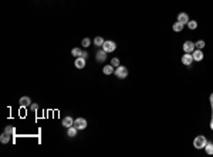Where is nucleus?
I'll list each match as a JSON object with an SVG mask.
<instances>
[{
	"mask_svg": "<svg viewBox=\"0 0 213 157\" xmlns=\"http://www.w3.org/2000/svg\"><path fill=\"white\" fill-rule=\"evenodd\" d=\"M206 143H208V140H206V137L202 136V134H200V136H196L195 140H193V146H195V149H205Z\"/></svg>",
	"mask_w": 213,
	"mask_h": 157,
	"instance_id": "nucleus-1",
	"label": "nucleus"
},
{
	"mask_svg": "<svg viewBox=\"0 0 213 157\" xmlns=\"http://www.w3.org/2000/svg\"><path fill=\"white\" fill-rule=\"evenodd\" d=\"M115 75H117V78L120 79H124L128 77V70L127 67H124V65H120V67H117L115 68V72H114Z\"/></svg>",
	"mask_w": 213,
	"mask_h": 157,
	"instance_id": "nucleus-2",
	"label": "nucleus"
},
{
	"mask_svg": "<svg viewBox=\"0 0 213 157\" xmlns=\"http://www.w3.org/2000/svg\"><path fill=\"white\" fill-rule=\"evenodd\" d=\"M115 48H117V44L114 41H104V44H102V50L105 52H112V51H115Z\"/></svg>",
	"mask_w": 213,
	"mask_h": 157,
	"instance_id": "nucleus-3",
	"label": "nucleus"
},
{
	"mask_svg": "<svg viewBox=\"0 0 213 157\" xmlns=\"http://www.w3.org/2000/svg\"><path fill=\"white\" fill-rule=\"evenodd\" d=\"M195 50H196V47H195V42H192V41H185V42H183V51H185V52H188V54H192Z\"/></svg>",
	"mask_w": 213,
	"mask_h": 157,
	"instance_id": "nucleus-4",
	"label": "nucleus"
},
{
	"mask_svg": "<svg viewBox=\"0 0 213 157\" xmlns=\"http://www.w3.org/2000/svg\"><path fill=\"white\" fill-rule=\"evenodd\" d=\"M74 126H75L78 130H83V129L87 127V120H85L84 118H77L74 120Z\"/></svg>",
	"mask_w": 213,
	"mask_h": 157,
	"instance_id": "nucleus-5",
	"label": "nucleus"
},
{
	"mask_svg": "<svg viewBox=\"0 0 213 157\" xmlns=\"http://www.w3.org/2000/svg\"><path fill=\"white\" fill-rule=\"evenodd\" d=\"M193 61H195V60H193L192 54H188V52H185V55L182 57V64H183V65H188V67H190Z\"/></svg>",
	"mask_w": 213,
	"mask_h": 157,
	"instance_id": "nucleus-6",
	"label": "nucleus"
},
{
	"mask_svg": "<svg viewBox=\"0 0 213 157\" xmlns=\"http://www.w3.org/2000/svg\"><path fill=\"white\" fill-rule=\"evenodd\" d=\"M95 60H97L98 62H104V61L107 60V52H105L104 50H99V51L95 54Z\"/></svg>",
	"mask_w": 213,
	"mask_h": 157,
	"instance_id": "nucleus-7",
	"label": "nucleus"
},
{
	"mask_svg": "<svg viewBox=\"0 0 213 157\" xmlns=\"http://www.w3.org/2000/svg\"><path fill=\"white\" fill-rule=\"evenodd\" d=\"M19 105H20L21 108H27V106H30V105H31V99H30L29 96H23V98H20Z\"/></svg>",
	"mask_w": 213,
	"mask_h": 157,
	"instance_id": "nucleus-8",
	"label": "nucleus"
},
{
	"mask_svg": "<svg viewBox=\"0 0 213 157\" xmlns=\"http://www.w3.org/2000/svg\"><path fill=\"white\" fill-rule=\"evenodd\" d=\"M178 21L182 23V24H188L189 23V16L186 13H179L178 14Z\"/></svg>",
	"mask_w": 213,
	"mask_h": 157,
	"instance_id": "nucleus-9",
	"label": "nucleus"
},
{
	"mask_svg": "<svg viewBox=\"0 0 213 157\" xmlns=\"http://www.w3.org/2000/svg\"><path fill=\"white\" fill-rule=\"evenodd\" d=\"M192 57H193V60L195 61H202L203 60V52H202V50H195L193 52H192Z\"/></svg>",
	"mask_w": 213,
	"mask_h": 157,
	"instance_id": "nucleus-10",
	"label": "nucleus"
},
{
	"mask_svg": "<svg viewBox=\"0 0 213 157\" xmlns=\"http://www.w3.org/2000/svg\"><path fill=\"white\" fill-rule=\"evenodd\" d=\"M74 65L78 68V70H83L85 67V60L83 58V57H78L77 60H75V62H74Z\"/></svg>",
	"mask_w": 213,
	"mask_h": 157,
	"instance_id": "nucleus-11",
	"label": "nucleus"
},
{
	"mask_svg": "<svg viewBox=\"0 0 213 157\" xmlns=\"http://www.w3.org/2000/svg\"><path fill=\"white\" fill-rule=\"evenodd\" d=\"M102 72H104L105 75H111V74L115 72V68H114V65H105V67L102 68Z\"/></svg>",
	"mask_w": 213,
	"mask_h": 157,
	"instance_id": "nucleus-12",
	"label": "nucleus"
},
{
	"mask_svg": "<svg viewBox=\"0 0 213 157\" xmlns=\"http://www.w3.org/2000/svg\"><path fill=\"white\" fill-rule=\"evenodd\" d=\"M74 125V120H73V118H70V116H67V118L63 119V126H65L67 129L68 127H71Z\"/></svg>",
	"mask_w": 213,
	"mask_h": 157,
	"instance_id": "nucleus-13",
	"label": "nucleus"
},
{
	"mask_svg": "<svg viewBox=\"0 0 213 157\" xmlns=\"http://www.w3.org/2000/svg\"><path fill=\"white\" fill-rule=\"evenodd\" d=\"M183 26H185V24H182V23L176 21V23L173 24V31H176V33H180V31L183 30Z\"/></svg>",
	"mask_w": 213,
	"mask_h": 157,
	"instance_id": "nucleus-14",
	"label": "nucleus"
},
{
	"mask_svg": "<svg viewBox=\"0 0 213 157\" xmlns=\"http://www.w3.org/2000/svg\"><path fill=\"white\" fill-rule=\"evenodd\" d=\"M77 130H78V129H77L75 126H71V127H68V133H67V134H68L70 137H74V136L77 134Z\"/></svg>",
	"mask_w": 213,
	"mask_h": 157,
	"instance_id": "nucleus-15",
	"label": "nucleus"
},
{
	"mask_svg": "<svg viewBox=\"0 0 213 157\" xmlns=\"http://www.w3.org/2000/svg\"><path fill=\"white\" fill-rule=\"evenodd\" d=\"M9 140H10V134H7V133L4 132V133L1 134V137H0V142L6 144V143H9Z\"/></svg>",
	"mask_w": 213,
	"mask_h": 157,
	"instance_id": "nucleus-16",
	"label": "nucleus"
},
{
	"mask_svg": "<svg viewBox=\"0 0 213 157\" xmlns=\"http://www.w3.org/2000/svg\"><path fill=\"white\" fill-rule=\"evenodd\" d=\"M205 150H206V153L208 154H213V143H206V146H205Z\"/></svg>",
	"mask_w": 213,
	"mask_h": 157,
	"instance_id": "nucleus-17",
	"label": "nucleus"
},
{
	"mask_svg": "<svg viewBox=\"0 0 213 157\" xmlns=\"http://www.w3.org/2000/svg\"><path fill=\"white\" fill-rule=\"evenodd\" d=\"M94 44H95V45H98V47H102V44H104V38H102V37H95V38H94Z\"/></svg>",
	"mask_w": 213,
	"mask_h": 157,
	"instance_id": "nucleus-18",
	"label": "nucleus"
},
{
	"mask_svg": "<svg viewBox=\"0 0 213 157\" xmlns=\"http://www.w3.org/2000/svg\"><path fill=\"white\" fill-rule=\"evenodd\" d=\"M188 27H189L190 30H195V28L198 27V21H195V20H189V23H188Z\"/></svg>",
	"mask_w": 213,
	"mask_h": 157,
	"instance_id": "nucleus-19",
	"label": "nucleus"
},
{
	"mask_svg": "<svg viewBox=\"0 0 213 157\" xmlns=\"http://www.w3.org/2000/svg\"><path fill=\"white\" fill-rule=\"evenodd\" d=\"M71 54L74 55V57H81V54H83V51L80 50V48H73V51H71Z\"/></svg>",
	"mask_w": 213,
	"mask_h": 157,
	"instance_id": "nucleus-20",
	"label": "nucleus"
},
{
	"mask_svg": "<svg viewBox=\"0 0 213 157\" xmlns=\"http://www.w3.org/2000/svg\"><path fill=\"white\" fill-rule=\"evenodd\" d=\"M4 132H6L7 134H10V136H13V134L16 133V129H14V127H11V126H7V127L4 129Z\"/></svg>",
	"mask_w": 213,
	"mask_h": 157,
	"instance_id": "nucleus-21",
	"label": "nucleus"
},
{
	"mask_svg": "<svg viewBox=\"0 0 213 157\" xmlns=\"http://www.w3.org/2000/svg\"><path fill=\"white\" fill-rule=\"evenodd\" d=\"M195 47H196L198 50H203V47H205V41H203V40H199L198 42H195Z\"/></svg>",
	"mask_w": 213,
	"mask_h": 157,
	"instance_id": "nucleus-22",
	"label": "nucleus"
},
{
	"mask_svg": "<svg viewBox=\"0 0 213 157\" xmlns=\"http://www.w3.org/2000/svg\"><path fill=\"white\" fill-rule=\"evenodd\" d=\"M111 65H114L115 68L120 67V60H118V58H112V60H111Z\"/></svg>",
	"mask_w": 213,
	"mask_h": 157,
	"instance_id": "nucleus-23",
	"label": "nucleus"
},
{
	"mask_svg": "<svg viewBox=\"0 0 213 157\" xmlns=\"http://www.w3.org/2000/svg\"><path fill=\"white\" fill-rule=\"evenodd\" d=\"M210 105H212V122H210V129L213 130V93L210 95Z\"/></svg>",
	"mask_w": 213,
	"mask_h": 157,
	"instance_id": "nucleus-24",
	"label": "nucleus"
},
{
	"mask_svg": "<svg viewBox=\"0 0 213 157\" xmlns=\"http://www.w3.org/2000/svg\"><path fill=\"white\" fill-rule=\"evenodd\" d=\"M81 44H83V47H85V48H87V47L91 44V40H89V38H84L83 41H81Z\"/></svg>",
	"mask_w": 213,
	"mask_h": 157,
	"instance_id": "nucleus-25",
	"label": "nucleus"
},
{
	"mask_svg": "<svg viewBox=\"0 0 213 157\" xmlns=\"http://www.w3.org/2000/svg\"><path fill=\"white\" fill-rule=\"evenodd\" d=\"M30 108H31V111H34V112H36V111L39 109V105H37V103H31V105H30Z\"/></svg>",
	"mask_w": 213,
	"mask_h": 157,
	"instance_id": "nucleus-26",
	"label": "nucleus"
},
{
	"mask_svg": "<svg viewBox=\"0 0 213 157\" xmlns=\"http://www.w3.org/2000/svg\"><path fill=\"white\" fill-rule=\"evenodd\" d=\"M81 57H83V58H87V57H88V54H87V52H85V51H83V54H81Z\"/></svg>",
	"mask_w": 213,
	"mask_h": 157,
	"instance_id": "nucleus-27",
	"label": "nucleus"
}]
</instances>
